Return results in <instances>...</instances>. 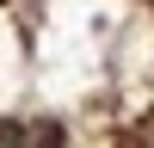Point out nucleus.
<instances>
[]
</instances>
